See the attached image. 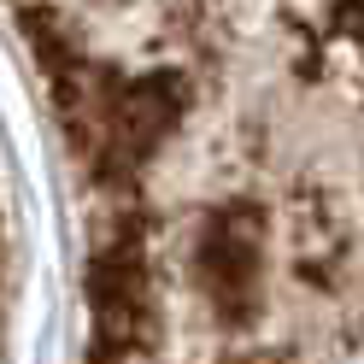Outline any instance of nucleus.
<instances>
[{"mask_svg":"<svg viewBox=\"0 0 364 364\" xmlns=\"http://www.w3.org/2000/svg\"><path fill=\"white\" fill-rule=\"evenodd\" d=\"M82 171L364 188V0H6Z\"/></svg>","mask_w":364,"mask_h":364,"instance_id":"nucleus-1","label":"nucleus"},{"mask_svg":"<svg viewBox=\"0 0 364 364\" xmlns=\"http://www.w3.org/2000/svg\"><path fill=\"white\" fill-rule=\"evenodd\" d=\"M6 300H12V270H6V206H0V358H6Z\"/></svg>","mask_w":364,"mask_h":364,"instance_id":"nucleus-2","label":"nucleus"}]
</instances>
